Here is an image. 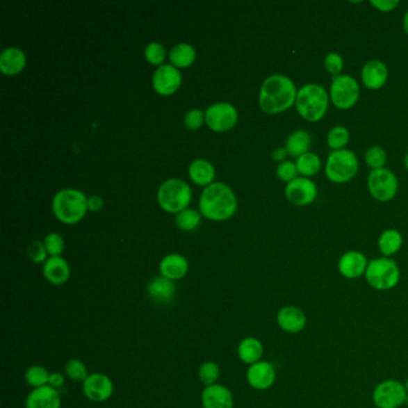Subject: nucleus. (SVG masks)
I'll list each match as a JSON object with an SVG mask.
<instances>
[{
    "label": "nucleus",
    "instance_id": "obj_1",
    "mask_svg": "<svg viewBox=\"0 0 408 408\" xmlns=\"http://www.w3.org/2000/svg\"><path fill=\"white\" fill-rule=\"evenodd\" d=\"M297 99L296 86L286 76L275 74L263 82L259 95L262 111L268 114L285 112Z\"/></svg>",
    "mask_w": 408,
    "mask_h": 408
},
{
    "label": "nucleus",
    "instance_id": "obj_2",
    "mask_svg": "<svg viewBox=\"0 0 408 408\" xmlns=\"http://www.w3.org/2000/svg\"><path fill=\"white\" fill-rule=\"evenodd\" d=\"M199 209L209 220H228L236 212V197L231 188L225 183H212L202 192Z\"/></svg>",
    "mask_w": 408,
    "mask_h": 408
},
{
    "label": "nucleus",
    "instance_id": "obj_3",
    "mask_svg": "<svg viewBox=\"0 0 408 408\" xmlns=\"http://www.w3.org/2000/svg\"><path fill=\"white\" fill-rule=\"evenodd\" d=\"M53 212L61 223H78L85 215L88 199L78 189H63L53 199Z\"/></svg>",
    "mask_w": 408,
    "mask_h": 408
},
{
    "label": "nucleus",
    "instance_id": "obj_4",
    "mask_svg": "<svg viewBox=\"0 0 408 408\" xmlns=\"http://www.w3.org/2000/svg\"><path fill=\"white\" fill-rule=\"evenodd\" d=\"M328 95L318 84H308L297 92L296 107L300 115L307 121L321 120L328 109Z\"/></svg>",
    "mask_w": 408,
    "mask_h": 408
},
{
    "label": "nucleus",
    "instance_id": "obj_5",
    "mask_svg": "<svg viewBox=\"0 0 408 408\" xmlns=\"http://www.w3.org/2000/svg\"><path fill=\"white\" fill-rule=\"evenodd\" d=\"M159 206L169 213H179L186 210L192 200V190L185 181L170 179L163 182L158 189Z\"/></svg>",
    "mask_w": 408,
    "mask_h": 408
},
{
    "label": "nucleus",
    "instance_id": "obj_6",
    "mask_svg": "<svg viewBox=\"0 0 408 408\" xmlns=\"http://www.w3.org/2000/svg\"><path fill=\"white\" fill-rule=\"evenodd\" d=\"M366 281L378 291H388L395 288L400 280V270L391 259H375L369 262L366 272Z\"/></svg>",
    "mask_w": 408,
    "mask_h": 408
},
{
    "label": "nucleus",
    "instance_id": "obj_7",
    "mask_svg": "<svg viewBox=\"0 0 408 408\" xmlns=\"http://www.w3.org/2000/svg\"><path fill=\"white\" fill-rule=\"evenodd\" d=\"M358 167V159L352 151H333L327 159L326 175L332 182L345 183L356 177Z\"/></svg>",
    "mask_w": 408,
    "mask_h": 408
},
{
    "label": "nucleus",
    "instance_id": "obj_8",
    "mask_svg": "<svg viewBox=\"0 0 408 408\" xmlns=\"http://www.w3.org/2000/svg\"><path fill=\"white\" fill-rule=\"evenodd\" d=\"M373 400L377 408H399L407 400V391L399 381L387 380L376 386Z\"/></svg>",
    "mask_w": 408,
    "mask_h": 408
},
{
    "label": "nucleus",
    "instance_id": "obj_9",
    "mask_svg": "<svg viewBox=\"0 0 408 408\" xmlns=\"http://www.w3.org/2000/svg\"><path fill=\"white\" fill-rule=\"evenodd\" d=\"M359 85L351 76H336L331 86L332 102L340 109H348L359 99Z\"/></svg>",
    "mask_w": 408,
    "mask_h": 408
},
{
    "label": "nucleus",
    "instance_id": "obj_10",
    "mask_svg": "<svg viewBox=\"0 0 408 408\" xmlns=\"http://www.w3.org/2000/svg\"><path fill=\"white\" fill-rule=\"evenodd\" d=\"M368 187L371 195L378 202H389L395 197L398 180L388 169H375L370 172Z\"/></svg>",
    "mask_w": 408,
    "mask_h": 408
},
{
    "label": "nucleus",
    "instance_id": "obj_11",
    "mask_svg": "<svg viewBox=\"0 0 408 408\" xmlns=\"http://www.w3.org/2000/svg\"><path fill=\"white\" fill-rule=\"evenodd\" d=\"M236 108L232 104H212L207 108L205 112V120L211 129L217 132H224L232 129L237 122Z\"/></svg>",
    "mask_w": 408,
    "mask_h": 408
},
{
    "label": "nucleus",
    "instance_id": "obj_12",
    "mask_svg": "<svg viewBox=\"0 0 408 408\" xmlns=\"http://www.w3.org/2000/svg\"><path fill=\"white\" fill-rule=\"evenodd\" d=\"M285 195L293 205L305 206L314 202L318 195V189L314 182L309 179L297 177L296 180L288 182L285 188Z\"/></svg>",
    "mask_w": 408,
    "mask_h": 408
},
{
    "label": "nucleus",
    "instance_id": "obj_13",
    "mask_svg": "<svg viewBox=\"0 0 408 408\" xmlns=\"http://www.w3.org/2000/svg\"><path fill=\"white\" fill-rule=\"evenodd\" d=\"M114 383L107 375L91 374L83 382V393L94 402H104L113 395Z\"/></svg>",
    "mask_w": 408,
    "mask_h": 408
},
{
    "label": "nucleus",
    "instance_id": "obj_14",
    "mask_svg": "<svg viewBox=\"0 0 408 408\" xmlns=\"http://www.w3.org/2000/svg\"><path fill=\"white\" fill-rule=\"evenodd\" d=\"M181 82L180 71L172 65H161L152 78L155 90L163 96L174 94L180 88Z\"/></svg>",
    "mask_w": 408,
    "mask_h": 408
},
{
    "label": "nucleus",
    "instance_id": "obj_15",
    "mask_svg": "<svg viewBox=\"0 0 408 408\" xmlns=\"http://www.w3.org/2000/svg\"><path fill=\"white\" fill-rule=\"evenodd\" d=\"M275 366L270 361H260L250 366L247 371V381L256 391H267L275 381Z\"/></svg>",
    "mask_w": 408,
    "mask_h": 408
},
{
    "label": "nucleus",
    "instance_id": "obj_16",
    "mask_svg": "<svg viewBox=\"0 0 408 408\" xmlns=\"http://www.w3.org/2000/svg\"><path fill=\"white\" fill-rule=\"evenodd\" d=\"M277 323L281 331L286 332L288 334H297L301 333L307 326V315L301 308L288 305L279 310L277 315Z\"/></svg>",
    "mask_w": 408,
    "mask_h": 408
},
{
    "label": "nucleus",
    "instance_id": "obj_17",
    "mask_svg": "<svg viewBox=\"0 0 408 408\" xmlns=\"http://www.w3.org/2000/svg\"><path fill=\"white\" fill-rule=\"evenodd\" d=\"M202 402L204 408H232L234 398L229 388L223 384L207 386L202 393Z\"/></svg>",
    "mask_w": 408,
    "mask_h": 408
},
{
    "label": "nucleus",
    "instance_id": "obj_18",
    "mask_svg": "<svg viewBox=\"0 0 408 408\" xmlns=\"http://www.w3.org/2000/svg\"><path fill=\"white\" fill-rule=\"evenodd\" d=\"M368 260L359 252H348L340 258L338 268L341 275L348 279H357L366 275L368 268Z\"/></svg>",
    "mask_w": 408,
    "mask_h": 408
},
{
    "label": "nucleus",
    "instance_id": "obj_19",
    "mask_svg": "<svg viewBox=\"0 0 408 408\" xmlns=\"http://www.w3.org/2000/svg\"><path fill=\"white\" fill-rule=\"evenodd\" d=\"M147 295L151 301L157 304H169L174 301L177 295V286L174 281L164 278L162 275L156 277L147 285Z\"/></svg>",
    "mask_w": 408,
    "mask_h": 408
},
{
    "label": "nucleus",
    "instance_id": "obj_20",
    "mask_svg": "<svg viewBox=\"0 0 408 408\" xmlns=\"http://www.w3.org/2000/svg\"><path fill=\"white\" fill-rule=\"evenodd\" d=\"M59 391L51 386L35 388L26 400V408H60Z\"/></svg>",
    "mask_w": 408,
    "mask_h": 408
},
{
    "label": "nucleus",
    "instance_id": "obj_21",
    "mask_svg": "<svg viewBox=\"0 0 408 408\" xmlns=\"http://www.w3.org/2000/svg\"><path fill=\"white\" fill-rule=\"evenodd\" d=\"M161 275L167 279H182L188 272V262L180 254H169L159 263Z\"/></svg>",
    "mask_w": 408,
    "mask_h": 408
},
{
    "label": "nucleus",
    "instance_id": "obj_22",
    "mask_svg": "<svg viewBox=\"0 0 408 408\" xmlns=\"http://www.w3.org/2000/svg\"><path fill=\"white\" fill-rule=\"evenodd\" d=\"M71 270L61 256H51L43 265V275L53 285H63L69 280Z\"/></svg>",
    "mask_w": 408,
    "mask_h": 408
},
{
    "label": "nucleus",
    "instance_id": "obj_23",
    "mask_svg": "<svg viewBox=\"0 0 408 408\" xmlns=\"http://www.w3.org/2000/svg\"><path fill=\"white\" fill-rule=\"evenodd\" d=\"M388 79V69L382 61L371 60L363 67L361 81L369 89L376 90L382 88Z\"/></svg>",
    "mask_w": 408,
    "mask_h": 408
},
{
    "label": "nucleus",
    "instance_id": "obj_24",
    "mask_svg": "<svg viewBox=\"0 0 408 408\" xmlns=\"http://www.w3.org/2000/svg\"><path fill=\"white\" fill-rule=\"evenodd\" d=\"M26 61V56L19 48H6L0 54V71L9 76L19 74L24 69Z\"/></svg>",
    "mask_w": 408,
    "mask_h": 408
},
{
    "label": "nucleus",
    "instance_id": "obj_25",
    "mask_svg": "<svg viewBox=\"0 0 408 408\" xmlns=\"http://www.w3.org/2000/svg\"><path fill=\"white\" fill-rule=\"evenodd\" d=\"M237 352L243 363L248 366H253L255 363L261 361L263 356V345L260 340L250 336L242 340L238 345Z\"/></svg>",
    "mask_w": 408,
    "mask_h": 408
},
{
    "label": "nucleus",
    "instance_id": "obj_26",
    "mask_svg": "<svg viewBox=\"0 0 408 408\" xmlns=\"http://www.w3.org/2000/svg\"><path fill=\"white\" fill-rule=\"evenodd\" d=\"M189 177L199 186H210L215 179V168L205 159H197L189 167Z\"/></svg>",
    "mask_w": 408,
    "mask_h": 408
},
{
    "label": "nucleus",
    "instance_id": "obj_27",
    "mask_svg": "<svg viewBox=\"0 0 408 408\" xmlns=\"http://www.w3.org/2000/svg\"><path fill=\"white\" fill-rule=\"evenodd\" d=\"M310 144H311V138L309 133L303 129H298L288 136L285 150L293 157H301L302 155L308 152Z\"/></svg>",
    "mask_w": 408,
    "mask_h": 408
},
{
    "label": "nucleus",
    "instance_id": "obj_28",
    "mask_svg": "<svg viewBox=\"0 0 408 408\" xmlns=\"http://www.w3.org/2000/svg\"><path fill=\"white\" fill-rule=\"evenodd\" d=\"M170 61L177 67H188L195 60V49L188 43H179L170 52Z\"/></svg>",
    "mask_w": 408,
    "mask_h": 408
},
{
    "label": "nucleus",
    "instance_id": "obj_29",
    "mask_svg": "<svg viewBox=\"0 0 408 408\" xmlns=\"http://www.w3.org/2000/svg\"><path fill=\"white\" fill-rule=\"evenodd\" d=\"M401 245H402V237L399 232L393 229L383 232L378 240V247L384 256H391L398 253Z\"/></svg>",
    "mask_w": 408,
    "mask_h": 408
},
{
    "label": "nucleus",
    "instance_id": "obj_30",
    "mask_svg": "<svg viewBox=\"0 0 408 408\" xmlns=\"http://www.w3.org/2000/svg\"><path fill=\"white\" fill-rule=\"evenodd\" d=\"M296 165L298 172H301L302 175L307 177H314L321 169V161L318 155L307 152L301 157H298Z\"/></svg>",
    "mask_w": 408,
    "mask_h": 408
},
{
    "label": "nucleus",
    "instance_id": "obj_31",
    "mask_svg": "<svg viewBox=\"0 0 408 408\" xmlns=\"http://www.w3.org/2000/svg\"><path fill=\"white\" fill-rule=\"evenodd\" d=\"M49 373L46 368L41 366H33L26 371V381L29 386L34 388L48 386Z\"/></svg>",
    "mask_w": 408,
    "mask_h": 408
},
{
    "label": "nucleus",
    "instance_id": "obj_32",
    "mask_svg": "<svg viewBox=\"0 0 408 408\" xmlns=\"http://www.w3.org/2000/svg\"><path fill=\"white\" fill-rule=\"evenodd\" d=\"M177 227L183 230V231H192L194 229L198 228L200 224V213L195 210L181 211L177 215Z\"/></svg>",
    "mask_w": 408,
    "mask_h": 408
},
{
    "label": "nucleus",
    "instance_id": "obj_33",
    "mask_svg": "<svg viewBox=\"0 0 408 408\" xmlns=\"http://www.w3.org/2000/svg\"><path fill=\"white\" fill-rule=\"evenodd\" d=\"M348 140H350V133L343 126L333 127L327 137L328 147L334 151L343 150V147L348 145Z\"/></svg>",
    "mask_w": 408,
    "mask_h": 408
},
{
    "label": "nucleus",
    "instance_id": "obj_34",
    "mask_svg": "<svg viewBox=\"0 0 408 408\" xmlns=\"http://www.w3.org/2000/svg\"><path fill=\"white\" fill-rule=\"evenodd\" d=\"M65 374L74 382H84L89 374L86 366L79 359H70L65 366Z\"/></svg>",
    "mask_w": 408,
    "mask_h": 408
},
{
    "label": "nucleus",
    "instance_id": "obj_35",
    "mask_svg": "<svg viewBox=\"0 0 408 408\" xmlns=\"http://www.w3.org/2000/svg\"><path fill=\"white\" fill-rule=\"evenodd\" d=\"M220 366L215 361H205L202 366L199 368V378L204 384L212 386L215 384L217 380L220 378Z\"/></svg>",
    "mask_w": 408,
    "mask_h": 408
},
{
    "label": "nucleus",
    "instance_id": "obj_36",
    "mask_svg": "<svg viewBox=\"0 0 408 408\" xmlns=\"http://www.w3.org/2000/svg\"><path fill=\"white\" fill-rule=\"evenodd\" d=\"M366 162L373 169H382L383 165L387 162L386 151L382 147H373L366 152Z\"/></svg>",
    "mask_w": 408,
    "mask_h": 408
},
{
    "label": "nucleus",
    "instance_id": "obj_37",
    "mask_svg": "<svg viewBox=\"0 0 408 408\" xmlns=\"http://www.w3.org/2000/svg\"><path fill=\"white\" fill-rule=\"evenodd\" d=\"M43 243H44V247L47 250V253L51 256H60V254L64 250V240L56 232L48 234L47 236L44 237V242Z\"/></svg>",
    "mask_w": 408,
    "mask_h": 408
},
{
    "label": "nucleus",
    "instance_id": "obj_38",
    "mask_svg": "<svg viewBox=\"0 0 408 408\" xmlns=\"http://www.w3.org/2000/svg\"><path fill=\"white\" fill-rule=\"evenodd\" d=\"M145 58L151 64L161 65L165 59V49L163 44L158 42H151L145 48Z\"/></svg>",
    "mask_w": 408,
    "mask_h": 408
},
{
    "label": "nucleus",
    "instance_id": "obj_39",
    "mask_svg": "<svg viewBox=\"0 0 408 408\" xmlns=\"http://www.w3.org/2000/svg\"><path fill=\"white\" fill-rule=\"evenodd\" d=\"M297 174H298V169H297L296 164L288 162V161L280 163L277 169V175L284 182H291V181L296 180Z\"/></svg>",
    "mask_w": 408,
    "mask_h": 408
},
{
    "label": "nucleus",
    "instance_id": "obj_40",
    "mask_svg": "<svg viewBox=\"0 0 408 408\" xmlns=\"http://www.w3.org/2000/svg\"><path fill=\"white\" fill-rule=\"evenodd\" d=\"M325 67L329 74L336 76L344 67V60L338 53H329L325 59Z\"/></svg>",
    "mask_w": 408,
    "mask_h": 408
},
{
    "label": "nucleus",
    "instance_id": "obj_41",
    "mask_svg": "<svg viewBox=\"0 0 408 408\" xmlns=\"http://www.w3.org/2000/svg\"><path fill=\"white\" fill-rule=\"evenodd\" d=\"M29 256L35 263H41V262L47 261V250L44 247V243L40 241H34L29 245Z\"/></svg>",
    "mask_w": 408,
    "mask_h": 408
},
{
    "label": "nucleus",
    "instance_id": "obj_42",
    "mask_svg": "<svg viewBox=\"0 0 408 408\" xmlns=\"http://www.w3.org/2000/svg\"><path fill=\"white\" fill-rule=\"evenodd\" d=\"M205 114L200 109L189 111L185 116V125L189 129H198L202 127Z\"/></svg>",
    "mask_w": 408,
    "mask_h": 408
},
{
    "label": "nucleus",
    "instance_id": "obj_43",
    "mask_svg": "<svg viewBox=\"0 0 408 408\" xmlns=\"http://www.w3.org/2000/svg\"><path fill=\"white\" fill-rule=\"evenodd\" d=\"M371 4L383 13H389L391 10L395 9L396 6L400 4V1L399 0H378V1L374 0V1H371Z\"/></svg>",
    "mask_w": 408,
    "mask_h": 408
},
{
    "label": "nucleus",
    "instance_id": "obj_44",
    "mask_svg": "<svg viewBox=\"0 0 408 408\" xmlns=\"http://www.w3.org/2000/svg\"><path fill=\"white\" fill-rule=\"evenodd\" d=\"M104 207V200L99 195H91L88 198V209L92 212H99Z\"/></svg>",
    "mask_w": 408,
    "mask_h": 408
},
{
    "label": "nucleus",
    "instance_id": "obj_45",
    "mask_svg": "<svg viewBox=\"0 0 408 408\" xmlns=\"http://www.w3.org/2000/svg\"><path fill=\"white\" fill-rule=\"evenodd\" d=\"M65 384V376L60 373H53L49 375V381H48V386L59 389Z\"/></svg>",
    "mask_w": 408,
    "mask_h": 408
},
{
    "label": "nucleus",
    "instance_id": "obj_46",
    "mask_svg": "<svg viewBox=\"0 0 408 408\" xmlns=\"http://www.w3.org/2000/svg\"><path fill=\"white\" fill-rule=\"evenodd\" d=\"M286 154H288V152H286L285 149H278V150H275V152H273V158H275V161H283V158L286 156Z\"/></svg>",
    "mask_w": 408,
    "mask_h": 408
},
{
    "label": "nucleus",
    "instance_id": "obj_47",
    "mask_svg": "<svg viewBox=\"0 0 408 408\" xmlns=\"http://www.w3.org/2000/svg\"><path fill=\"white\" fill-rule=\"evenodd\" d=\"M404 28H405V31H406V33H407V34H408V11H407V13H406V15H405Z\"/></svg>",
    "mask_w": 408,
    "mask_h": 408
},
{
    "label": "nucleus",
    "instance_id": "obj_48",
    "mask_svg": "<svg viewBox=\"0 0 408 408\" xmlns=\"http://www.w3.org/2000/svg\"><path fill=\"white\" fill-rule=\"evenodd\" d=\"M405 165H406V168L408 169V154L406 155V157H405Z\"/></svg>",
    "mask_w": 408,
    "mask_h": 408
},
{
    "label": "nucleus",
    "instance_id": "obj_49",
    "mask_svg": "<svg viewBox=\"0 0 408 408\" xmlns=\"http://www.w3.org/2000/svg\"><path fill=\"white\" fill-rule=\"evenodd\" d=\"M405 388H406V391H407L408 393V378L406 380V383H405Z\"/></svg>",
    "mask_w": 408,
    "mask_h": 408
}]
</instances>
